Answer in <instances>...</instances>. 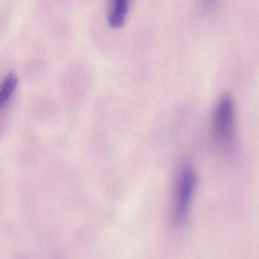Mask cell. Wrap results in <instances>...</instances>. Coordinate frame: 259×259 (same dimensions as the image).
Returning <instances> with one entry per match:
<instances>
[{
  "mask_svg": "<svg viewBox=\"0 0 259 259\" xmlns=\"http://www.w3.org/2000/svg\"><path fill=\"white\" fill-rule=\"evenodd\" d=\"M196 183V174L193 168L185 164L177 176L172 197V218L177 224L185 222L189 216Z\"/></svg>",
  "mask_w": 259,
  "mask_h": 259,
  "instance_id": "obj_1",
  "label": "cell"
},
{
  "mask_svg": "<svg viewBox=\"0 0 259 259\" xmlns=\"http://www.w3.org/2000/svg\"><path fill=\"white\" fill-rule=\"evenodd\" d=\"M18 84V77L13 72H8L4 76L0 86V107H5L13 97Z\"/></svg>",
  "mask_w": 259,
  "mask_h": 259,
  "instance_id": "obj_4",
  "label": "cell"
},
{
  "mask_svg": "<svg viewBox=\"0 0 259 259\" xmlns=\"http://www.w3.org/2000/svg\"><path fill=\"white\" fill-rule=\"evenodd\" d=\"M213 123L219 140L224 144H230L234 133V105L230 95H222L217 102Z\"/></svg>",
  "mask_w": 259,
  "mask_h": 259,
  "instance_id": "obj_2",
  "label": "cell"
},
{
  "mask_svg": "<svg viewBox=\"0 0 259 259\" xmlns=\"http://www.w3.org/2000/svg\"><path fill=\"white\" fill-rule=\"evenodd\" d=\"M130 9V0H112L107 12V20L110 26H122L126 20Z\"/></svg>",
  "mask_w": 259,
  "mask_h": 259,
  "instance_id": "obj_3",
  "label": "cell"
}]
</instances>
